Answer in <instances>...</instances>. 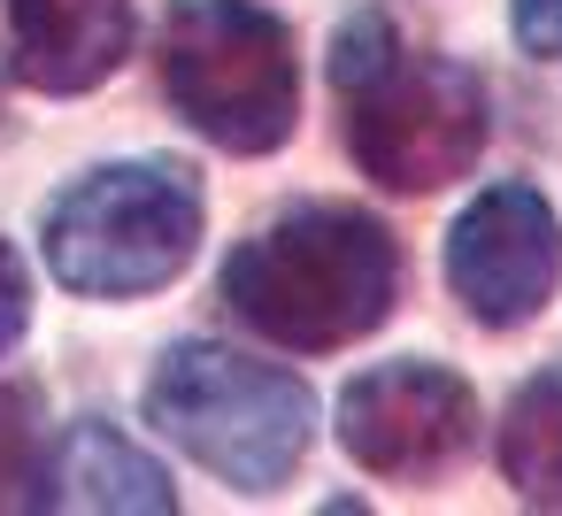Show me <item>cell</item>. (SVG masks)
<instances>
[{
    "mask_svg": "<svg viewBox=\"0 0 562 516\" xmlns=\"http://www.w3.org/2000/svg\"><path fill=\"white\" fill-rule=\"evenodd\" d=\"M501 478L531 508H562V362L539 370L501 416Z\"/></svg>",
    "mask_w": 562,
    "mask_h": 516,
    "instance_id": "obj_10",
    "label": "cell"
},
{
    "mask_svg": "<svg viewBox=\"0 0 562 516\" xmlns=\"http://www.w3.org/2000/svg\"><path fill=\"white\" fill-rule=\"evenodd\" d=\"M470 439H477V393L439 362L401 355L362 370L339 393V447L370 478H393V485L439 478L447 462L470 455Z\"/></svg>",
    "mask_w": 562,
    "mask_h": 516,
    "instance_id": "obj_7",
    "label": "cell"
},
{
    "mask_svg": "<svg viewBox=\"0 0 562 516\" xmlns=\"http://www.w3.org/2000/svg\"><path fill=\"white\" fill-rule=\"evenodd\" d=\"M147 424L232 493H278L316 439V393L224 339H186L147 378Z\"/></svg>",
    "mask_w": 562,
    "mask_h": 516,
    "instance_id": "obj_3",
    "label": "cell"
},
{
    "mask_svg": "<svg viewBox=\"0 0 562 516\" xmlns=\"http://www.w3.org/2000/svg\"><path fill=\"white\" fill-rule=\"evenodd\" d=\"M162 93L224 155H278L301 124L293 32L255 0H178L162 16Z\"/></svg>",
    "mask_w": 562,
    "mask_h": 516,
    "instance_id": "obj_5",
    "label": "cell"
},
{
    "mask_svg": "<svg viewBox=\"0 0 562 516\" xmlns=\"http://www.w3.org/2000/svg\"><path fill=\"white\" fill-rule=\"evenodd\" d=\"M132 55V0H9V70L32 93H93Z\"/></svg>",
    "mask_w": 562,
    "mask_h": 516,
    "instance_id": "obj_8",
    "label": "cell"
},
{
    "mask_svg": "<svg viewBox=\"0 0 562 516\" xmlns=\"http://www.w3.org/2000/svg\"><path fill=\"white\" fill-rule=\"evenodd\" d=\"M224 301L247 332L293 355H331L370 339L401 301V247L370 209H293L232 247Z\"/></svg>",
    "mask_w": 562,
    "mask_h": 516,
    "instance_id": "obj_2",
    "label": "cell"
},
{
    "mask_svg": "<svg viewBox=\"0 0 562 516\" xmlns=\"http://www.w3.org/2000/svg\"><path fill=\"white\" fill-rule=\"evenodd\" d=\"M24 324H32V278H24L16 247L0 239V355H9V347L24 339Z\"/></svg>",
    "mask_w": 562,
    "mask_h": 516,
    "instance_id": "obj_12",
    "label": "cell"
},
{
    "mask_svg": "<svg viewBox=\"0 0 562 516\" xmlns=\"http://www.w3.org/2000/svg\"><path fill=\"white\" fill-rule=\"evenodd\" d=\"M24 393L0 408V508H40V485H47V462L32 455V424H24Z\"/></svg>",
    "mask_w": 562,
    "mask_h": 516,
    "instance_id": "obj_11",
    "label": "cell"
},
{
    "mask_svg": "<svg viewBox=\"0 0 562 516\" xmlns=\"http://www.w3.org/2000/svg\"><path fill=\"white\" fill-rule=\"evenodd\" d=\"M201 186L178 162H101L47 209V270L86 301L162 293L201 247Z\"/></svg>",
    "mask_w": 562,
    "mask_h": 516,
    "instance_id": "obj_4",
    "label": "cell"
},
{
    "mask_svg": "<svg viewBox=\"0 0 562 516\" xmlns=\"http://www.w3.org/2000/svg\"><path fill=\"white\" fill-rule=\"evenodd\" d=\"M508 16H516V47L554 63L562 55V0H508Z\"/></svg>",
    "mask_w": 562,
    "mask_h": 516,
    "instance_id": "obj_13",
    "label": "cell"
},
{
    "mask_svg": "<svg viewBox=\"0 0 562 516\" xmlns=\"http://www.w3.org/2000/svg\"><path fill=\"white\" fill-rule=\"evenodd\" d=\"M562 278V216L547 193L501 178L447 224V285L485 332H516L554 301Z\"/></svg>",
    "mask_w": 562,
    "mask_h": 516,
    "instance_id": "obj_6",
    "label": "cell"
},
{
    "mask_svg": "<svg viewBox=\"0 0 562 516\" xmlns=\"http://www.w3.org/2000/svg\"><path fill=\"white\" fill-rule=\"evenodd\" d=\"M40 508H101V516L139 508V516H170L178 493H170V478H162L155 455H139L116 424L86 416V424H70V431L55 439V455H47V485H40Z\"/></svg>",
    "mask_w": 562,
    "mask_h": 516,
    "instance_id": "obj_9",
    "label": "cell"
},
{
    "mask_svg": "<svg viewBox=\"0 0 562 516\" xmlns=\"http://www.w3.org/2000/svg\"><path fill=\"white\" fill-rule=\"evenodd\" d=\"M331 86H339L347 155L385 193H439L470 178V162L485 155V132H493L485 86L462 63L408 47L385 9L347 16L331 47Z\"/></svg>",
    "mask_w": 562,
    "mask_h": 516,
    "instance_id": "obj_1",
    "label": "cell"
}]
</instances>
